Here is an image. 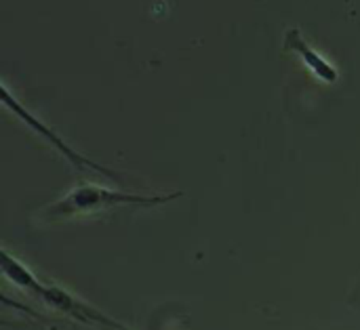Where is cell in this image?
I'll list each match as a JSON object with an SVG mask.
<instances>
[{
	"label": "cell",
	"mask_w": 360,
	"mask_h": 330,
	"mask_svg": "<svg viewBox=\"0 0 360 330\" xmlns=\"http://www.w3.org/2000/svg\"><path fill=\"white\" fill-rule=\"evenodd\" d=\"M181 192L169 194V196H141V194H129L122 190H108L97 183H80L72 192H68L63 198L53 202L46 209L49 219H68L76 215H91L99 211H108L114 206H160L169 204L171 200L179 198Z\"/></svg>",
	"instance_id": "obj_1"
},
{
	"label": "cell",
	"mask_w": 360,
	"mask_h": 330,
	"mask_svg": "<svg viewBox=\"0 0 360 330\" xmlns=\"http://www.w3.org/2000/svg\"><path fill=\"white\" fill-rule=\"evenodd\" d=\"M2 103H4L8 110H13V112H15V114H17V116H19V118L30 126V128H34L38 135H42L49 143H53V145H55V147H57V150H59V152H61V154H63V156L74 164V166H76V169H91V171H95V173H99V175H103V177L112 179V181H118V179H120L118 175H114V173H112V171H108L105 166L95 164V162H91L89 158L80 156L76 150H72V147H70V145H68V143H65V141L55 133V131H53V128H49L44 122H40L36 116H32V114H30V112L19 103V101H17V99H13V95L8 93V88H6V86H2Z\"/></svg>",
	"instance_id": "obj_2"
},
{
	"label": "cell",
	"mask_w": 360,
	"mask_h": 330,
	"mask_svg": "<svg viewBox=\"0 0 360 330\" xmlns=\"http://www.w3.org/2000/svg\"><path fill=\"white\" fill-rule=\"evenodd\" d=\"M34 295H36L40 301H44L46 305H51V308H55V310H59V312H63V314H68V316L76 318V320H80V322L99 324L101 329H105V326L122 329L118 322L110 320L108 316H103V314H101V312H97L95 308L86 305L84 301L76 299L74 295H70L68 291H63V289H59V286H55V284H46V282H42Z\"/></svg>",
	"instance_id": "obj_3"
},
{
	"label": "cell",
	"mask_w": 360,
	"mask_h": 330,
	"mask_svg": "<svg viewBox=\"0 0 360 330\" xmlns=\"http://www.w3.org/2000/svg\"><path fill=\"white\" fill-rule=\"evenodd\" d=\"M285 48L297 53V55L302 57V61L310 67V72H312L316 78H321L323 82H329V84L338 82L340 72H338V70H335L319 51L312 48V44L302 36V32H300L297 27H293V29L287 32V36H285Z\"/></svg>",
	"instance_id": "obj_4"
},
{
	"label": "cell",
	"mask_w": 360,
	"mask_h": 330,
	"mask_svg": "<svg viewBox=\"0 0 360 330\" xmlns=\"http://www.w3.org/2000/svg\"><path fill=\"white\" fill-rule=\"evenodd\" d=\"M2 272H4V276L13 282V284H17L19 289H23V291H30L32 295L38 291V286L42 284L19 259H15L13 255H8V251H2Z\"/></svg>",
	"instance_id": "obj_5"
},
{
	"label": "cell",
	"mask_w": 360,
	"mask_h": 330,
	"mask_svg": "<svg viewBox=\"0 0 360 330\" xmlns=\"http://www.w3.org/2000/svg\"><path fill=\"white\" fill-rule=\"evenodd\" d=\"M103 330H127V329H112V326H105Z\"/></svg>",
	"instance_id": "obj_6"
}]
</instances>
